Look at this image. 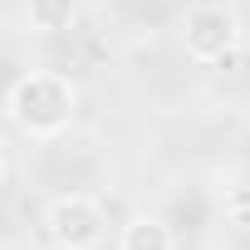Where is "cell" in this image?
Masks as SVG:
<instances>
[{"instance_id": "6da1fadb", "label": "cell", "mask_w": 250, "mask_h": 250, "mask_svg": "<svg viewBox=\"0 0 250 250\" xmlns=\"http://www.w3.org/2000/svg\"><path fill=\"white\" fill-rule=\"evenodd\" d=\"M5 118L25 138H59L69 133V123L79 118V83L59 69H30L5 88Z\"/></svg>"}, {"instance_id": "7a4b0ae2", "label": "cell", "mask_w": 250, "mask_h": 250, "mask_svg": "<svg viewBox=\"0 0 250 250\" xmlns=\"http://www.w3.org/2000/svg\"><path fill=\"white\" fill-rule=\"evenodd\" d=\"M103 235H108V211L83 191H64L40 211V240L49 250H98Z\"/></svg>"}, {"instance_id": "3957f363", "label": "cell", "mask_w": 250, "mask_h": 250, "mask_svg": "<svg viewBox=\"0 0 250 250\" xmlns=\"http://www.w3.org/2000/svg\"><path fill=\"white\" fill-rule=\"evenodd\" d=\"M182 49L196 64H226L240 49V20L226 5H191L182 20Z\"/></svg>"}, {"instance_id": "277c9868", "label": "cell", "mask_w": 250, "mask_h": 250, "mask_svg": "<svg viewBox=\"0 0 250 250\" xmlns=\"http://www.w3.org/2000/svg\"><path fill=\"white\" fill-rule=\"evenodd\" d=\"M118 250H177V235L162 216H133L118 230Z\"/></svg>"}, {"instance_id": "5b68a950", "label": "cell", "mask_w": 250, "mask_h": 250, "mask_svg": "<svg viewBox=\"0 0 250 250\" xmlns=\"http://www.w3.org/2000/svg\"><path fill=\"white\" fill-rule=\"evenodd\" d=\"M25 20L35 35H64L79 25V0H25Z\"/></svg>"}, {"instance_id": "8992f818", "label": "cell", "mask_w": 250, "mask_h": 250, "mask_svg": "<svg viewBox=\"0 0 250 250\" xmlns=\"http://www.w3.org/2000/svg\"><path fill=\"white\" fill-rule=\"evenodd\" d=\"M226 206H230V216H235L240 226H250V187H240V191H235Z\"/></svg>"}, {"instance_id": "52a82bcc", "label": "cell", "mask_w": 250, "mask_h": 250, "mask_svg": "<svg viewBox=\"0 0 250 250\" xmlns=\"http://www.w3.org/2000/svg\"><path fill=\"white\" fill-rule=\"evenodd\" d=\"M0 177H5V143H0Z\"/></svg>"}]
</instances>
